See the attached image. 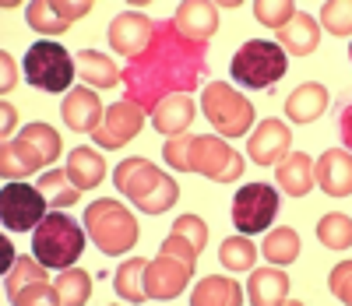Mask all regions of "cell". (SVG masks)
Instances as JSON below:
<instances>
[{
  "mask_svg": "<svg viewBox=\"0 0 352 306\" xmlns=\"http://www.w3.org/2000/svg\"><path fill=\"white\" fill-rule=\"evenodd\" d=\"M208 46H197L176 32L173 18L155 21L152 43L141 56H134L124 78L127 102L141 109H155L166 96H190L201 81V71L208 67Z\"/></svg>",
  "mask_w": 352,
  "mask_h": 306,
  "instance_id": "cell-1",
  "label": "cell"
},
{
  "mask_svg": "<svg viewBox=\"0 0 352 306\" xmlns=\"http://www.w3.org/2000/svg\"><path fill=\"white\" fill-rule=\"evenodd\" d=\"M113 183H116V190H124L134 201L138 211H148V215H162L180 197L176 179L155 169L148 159H124L113 173Z\"/></svg>",
  "mask_w": 352,
  "mask_h": 306,
  "instance_id": "cell-2",
  "label": "cell"
},
{
  "mask_svg": "<svg viewBox=\"0 0 352 306\" xmlns=\"http://www.w3.org/2000/svg\"><path fill=\"white\" fill-rule=\"evenodd\" d=\"M56 155H60V134L50 124L36 120V124L21 127V134L14 141L0 144V176H4V183L25 179L28 173L50 166Z\"/></svg>",
  "mask_w": 352,
  "mask_h": 306,
  "instance_id": "cell-3",
  "label": "cell"
},
{
  "mask_svg": "<svg viewBox=\"0 0 352 306\" xmlns=\"http://www.w3.org/2000/svg\"><path fill=\"white\" fill-rule=\"evenodd\" d=\"M85 229L106 257H120L138 243V219L113 197L92 201L85 208Z\"/></svg>",
  "mask_w": 352,
  "mask_h": 306,
  "instance_id": "cell-4",
  "label": "cell"
},
{
  "mask_svg": "<svg viewBox=\"0 0 352 306\" xmlns=\"http://www.w3.org/2000/svg\"><path fill=\"white\" fill-rule=\"evenodd\" d=\"M36 261L46 264V267H74V261L81 257L85 250V236L78 229L74 219H67L64 211H46V219L36 226Z\"/></svg>",
  "mask_w": 352,
  "mask_h": 306,
  "instance_id": "cell-5",
  "label": "cell"
},
{
  "mask_svg": "<svg viewBox=\"0 0 352 306\" xmlns=\"http://www.w3.org/2000/svg\"><path fill=\"white\" fill-rule=\"evenodd\" d=\"M184 173H201L215 183H232L243 176V155L229 148L222 138H194L187 134V155Z\"/></svg>",
  "mask_w": 352,
  "mask_h": 306,
  "instance_id": "cell-6",
  "label": "cell"
},
{
  "mask_svg": "<svg viewBox=\"0 0 352 306\" xmlns=\"http://www.w3.org/2000/svg\"><path fill=\"white\" fill-rule=\"evenodd\" d=\"M204 116L222 138H243L254 127V106L232 85L212 81L204 88Z\"/></svg>",
  "mask_w": 352,
  "mask_h": 306,
  "instance_id": "cell-7",
  "label": "cell"
},
{
  "mask_svg": "<svg viewBox=\"0 0 352 306\" xmlns=\"http://www.w3.org/2000/svg\"><path fill=\"white\" fill-rule=\"evenodd\" d=\"M229 71L243 88H272L285 74V53L275 43L250 39V43H243L236 53H232Z\"/></svg>",
  "mask_w": 352,
  "mask_h": 306,
  "instance_id": "cell-8",
  "label": "cell"
},
{
  "mask_svg": "<svg viewBox=\"0 0 352 306\" xmlns=\"http://www.w3.org/2000/svg\"><path fill=\"white\" fill-rule=\"evenodd\" d=\"M74 56L60 43H36L25 53V78L43 91H64L74 78Z\"/></svg>",
  "mask_w": 352,
  "mask_h": 306,
  "instance_id": "cell-9",
  "label": "cell"
},
{
  "mask_svg": "<svg viewBox=\"0 0 352 306\" xmlns=\"http://www.w3.org/2000/svg\"><path fill=\"white\" fill-rule=\"evenodd\" d=\"M278 215V190L268 183H247L232 197V226L243 236L264 232Z\"/></svg>",
  "mask_w": 352,
  "mask_h": 306,
  "instance_id": "cell-10",
  "label": "cell"
},
{
  "mask_svg": "<svg viewBox=\"0 0 352 306\" xmlns=\"http://www.w3.org/2000/svg\"><path fill=\"white\" fill-rule=\"evenodd\" d=\"M46 197L39 187H32V183H4V194H0V219H4V226L11 232H28L36 229L43 219H46Z\"/></svg>",
  "mask_w": 352,
  "mask_h": 306,
  "instance_id": "cell-11",
  "label": "cell"
},
{
  "mask_svg": "<svg viewBox=\"0 0 352 306\" xmlns=\"http://www.w3.org/2000/svg\"><path fill=\"white\" fill-rule=\"evenodd\" d=\"M144 127V109L134 106V102H116L102 113V124L92 131V141L106 151H116V148H124L131 138H138V131Z\"/></svg>",
  "mask_w": 352,
  "mask_h": 306,
  "instance_id": "cell-12",
  "label": "cell"
},
{
  "mask_svg": "<svg viewBox=\"0 0 352 306\" xmlns=\"http://www.w3.org/2000/svg\"><path fill=\"white\" fill-rule=\"evenodd\" d=\"M28 25L43 36H56V32H67V28L85 18L92 11V0H36V4L25 8Z\"/></svg>",
  "mask_w": 352,
  "mask_h": 306,
  "instance_id": "cell-13",
  "label": "cell"
},
{
  "mask_svg": "<svg viewBox=\"0 0 352 306\" xmlns=\"http://www.w3.org/2000/svg\"><path fill=\"white\" fill-rule=\"evenodd\" d=\"M190 271H194V264H187L180 257H169V254H159L148 267H144V296L148 299H176L187 289Z\"/></svg>",
  "mask_w": 352,
  "mask_h": 306,
  "instance_id": "cell-14",
  "label": "cell"
},
{
  "mask_svg": "<svg viewBox=\"0 0 352 306\" xmlns=\"http://www.w3.org/2000/svg\"><path fill=\"white\" fill-rule=\"evenodd\" d=\"M152 28H155V21H152L148 14H138V11L116 14L113 25H109V46L120 53V56L134 60V56H141L144 50H148Z\"/></svg>",
  "mask_w": 352,
  "mask_h": 306,
  "instance_id": "cell-15",
  "label": "cell"
},
{
  "mask_svg": "<svg viewBox=\"0 0 352 306\" xmlns=\"http://www.w3.org/2000/svg\"><path fill=\"white\" fill-rule=\"evenodd\" d=\"M289 144H292V131L282 120H261V127L247 138V155L257 166H275L289 155Z\"/></svg>",
  "mask_w": 352,
  "mask_h": 306,
  "instance_id": "cell-16",
  "label": "cell"
},
{
  "mask_svg": "<svg viewBox=\"0 0 352 306\" xmlns=\"http://www.w3.org/2000/svg\"><path fill=\"white\" fill-rule=\"evenodd\" d=\"M173 25H176V32H180L184 39H190L197 46H208V39L215 36V28H219V8L204 4V0H187V4L176 8Z\"/></svg>",
  "mask_w": 352,
  "mask_h": 306,
  "instance_id": "cell-17",
  "label": "cell"
},
{
  "mask_svg": "<svg viewBox=\"0 0 352 306\" xmlns=\"http://www.w3.org/2000/svg\"><path fill=\"white\" fill-rule=\"evenodd\" d=\"M102 99L96 96V88H71L67 99L60 106V116L64 124L78 134H92L99 124H102Z\"/></svg>",
  "mask_w": 352,
  "mask_h": 306,
  "instance_id": "cell-18",
  "label": "cell"
},
{
  "mask_svg": "<svg viewBox=\"0 0 352 306\" xmlns=\"http://www.w3.org/2000/svg\"><path fill=\"white\" fill-rule=\"evenodd\" d=\"M314 179L328 197H349L352 194V159H349V151H342V148L324 151L317 169H314Z\"/></svg>",
  "mask_w": 352,
  "mask_h": 306,
  "instance_id": "cell-19",
  "label": "cell"
},
{
  "mask_svg": "<svg viewBox=\"0 0 352 306\" xmlns=\"http://www.w3.org/2000/svg\"><path fill=\"white\" fill-rule=\"evenodd\" d=\"M275 46L289 56H310L320 46V28L310 14H292V21L275 32Z\"/></svg>",
  "mask_w": 352,
  "mask_h": 306,
  "instance_id": "cell-20",
  "label": "cell"
},
{
  "mask_svg": "<svg viewBox=\"0 0 352 306\" xmlns=\"http://www.w3.org/2000/svg\"><path fill=\"white\" fill-rule=\"evenodd\" d=\"M194 120V99L190 96H166L155 109H152V124L159 134L176 138V134H187Z\"/></svg>",
  "mask_w": 352,
  "mask_h": 306,
  "instance_id": "cell-21",
  "label": "cell"
},
{
  "mask_svg": "<svg viewBox=\"0 0 352 306\" xmlns=\"http://www.w3.org/2000/svg\"><path fill=\"white\" fill-rule=\"evenodd\" d=\"M275 183L289 194V197H303L314 187V159L296 151V155H285L282 162H275Z\"/></svg>",
  "mask_w": 352,
  "mask_h": 306,
  "instance_id": "cell-22",
  "label": "cell"
},
{
  "mask_svg": "<svg viewBox=\"0 0 352 306\" xmlns=\"http://www.w3.org/2000/svg\"><path fill=\"white\" fill-rule=\"evenodd\" d=\"M328 109V88L317 85V81H307L300 85L292 96L285 99V113L292 124H314V120Z\"/></svg>",
  "mask_w": 352,
  "mask_h": 306,
  "instance_id": "cell-23",
  "label": "cell"
},
{
  "mask_svg": "<svg viewBox=\"0 0 352 306\" xmlns=\"http://www.w3.org/2000/svg\"><path fill=\"white\" fill-rule=\"evenodd\" d=\"M67 176H71V183L78 190H92V187H99V183L106 179V159L99 155L96 148L81 144V148H74L67 155Z\"/></svg>",
  "mask_w": 352,
  "mask_h": 306,
  "instance_id": "cell-24",
  "label": "cell"
},
{
  "mask_svg": "<svg viewBox=\"0 0 352 306\" xmlns=\"http://www.w3.org/2000/svg\"><path fill=\"white\" fill-rule=\"evenodd\" d=\"M250 303L254 306H278L289 303V274L282 267H261L250 274Z\"/></svg>",
  "mask_w": 352,
  "mask_h": 306,
  "instance_id": "cell-25",
  "label": "cell"
},
{
  "mask_svg": "<svg viewBox=\"0 0 352 306\" xmlns=\"http://www.w3.org/2000/svg\"><path fill=\"white\" fill-rule=\"evenodd\" d=\"M74 71L88 81V88H113L116 81H120V67H116L109 56L96 53V50L74 53Z\"/></svg>",
  "mask_w": 352,
  "mask_h": 306,
  "instance_id": "cell-26",
  "label": "cell"
},
{
  "mask_svg": "<svg viewBox=\"0 0 352 306\" xmlns=\"http://www.w3.org/2000/svg\"><path fill=\"white\" fill-rule=\"evenodd\" d=\"M190 303H194V306H240V303H243V289L232 282V278L212 274V278L197 282Z\"/></svg>",
  "mask_w": 352,
  "mask_h": 306,
  "instance_id": "cell-27",
  "label": "cell"
},
{
  "mask_svg": "<svg viewBox=\"0 0 352 306\" xmlns=\"http://www.w3.org/2000/svg\"><path fill=\"white\" fill-rule=\"evenodd\" d=\"M36 187L43 190L46 204H50V208H56V211H64V208L78 204V197H81V190L74 187L71 176H67V169H50V173H43Z\"/></svg>",
  "mask_w": 352,
  "mask_h": 306,
  "instance_id": "cell-28",
  "label": "cell"
},
{
  "mask_svg": "<svg viewBox=\"0 0 352 306\" xmlns=\"http://www.w3.org/2000/svg\"><path fill=\"white\" fill-rule=\"evenodd\" d=\"M144 267H148V261L144 257H131L120 264V271L113 274V289L120 299L127 303H144L148 296H144Z\"/></svg>",
  "mask_w": 352,
  "mask_h": 306,
  "instance_id": "cell-29",
  "label": "cell"
},
{
  "mask_svg": "<svg viewBox=\"0 0 352 306\" xmlns=\"http://www.w3.org/2000/svg\"><path fill=\"white\" fill-rule=\"evenodd\" d=\"M261 254H264V261H272V264H292L300 257V232L296 229H289V226H282V229H275V232H268V239L261 243Z\"/></svg>",
  "mask_w": 352,
  "mask_h": 306,
  "instance_id": "cell-30",
  "label": "cell"
},
{
  "mask_svg": "<svg viewBox=\"0 0 352 306\" xmlns=\"http://www.w3.org/2000/svg\"><path fill=\"white\" fill-rule=\"evenodd\" d=\"M56 296H60V306H81L92 296V278L81 267H64L60 278H56Z\"/></svg>",
  "mask_w": 352,
  "mask_h": 306,
  "instance_id": "cell-31",
  "label": "cell"
},
{
  "mask_svg": "<svg viewBox=\"0 0 352 306\" xmlns=\"http://www.w3.org/2000/svg\"><path fill=\"white\" fill-rule=\"evenodd\" d=\"M317 239L324 243L328 250H349V243H352V222H349V215H342V211L324 215V219L317 222Z\"/></svg>",
  "mask_w": 352,
  "mask_h": 306,
  "instance_id": "cell-32",
  "label": "cell"
},
{
  "mask_svg": "<svg viewBox=\"0 0 352 306\" xmlns=\"http://www.w3.org/2000/svg\"><path fill=\"white\" fill-rule=\"evenodd\" d=\"M219 261H222V267H229V271H250L254 261H257V247H254L250 239H243V236H232V239L222 243Z\"/></svg>",
  "mask_w": 352,
  "mask_h": 306,
  "instance_id": "cell-33",
  "label": "cell"
},
{
  "mask_svg": "<svg viewBox=\"0 0 352 306\" xmlns=\"http://www.w3.org/2000/svg\"><path fill=\"white\" fill-rule=\"evenodd\" d=\"M36 282H50L46 278V264H36V257H18L11 274H8V299L18 296L28 285H36Z\"/></svg>",
  "mask_w": 352,
  "mask_h": 306,
  "instance_id": "cell-34",
  "label": "cell"
},
{
  "mask_svg": "<svg viewBox=\"0 0 352 306\" xmlns=\"http://www.w3.org/2000/svg\"><path fill=\"white\" fill-rule=\"evenodd\" d=\"M292 14H296V4H292V0H257L254 4V18L261 25L275 28V32L292 21Z\"/></svg>",
  "mask_w": 352,
  "mask_h": 306,
  "instance_id": "cell-35",
  "label": "cell"
},
{
  "mask_svg": "<svg viewBox=\"0 0 352 306\" xmlns=\"http://www.w3.org/2000/svg\"><path fill=\"white\" fill-rule=\"evenodd\" d=\"M320 25H324L331 36H349L352 32V18H349L345 0H328V4L320 8Z\"/></svg>",
  "mask_w": 352,
  "mask_h": 306,
  "instance_id": "cell-36",
  "label": "cell"
},
{
  "mask_svg": "<svg viewBox=\"0 0 352 306\" xmlns=\"http://www.w3.org/2000/svg\"><path fill=\"white\" fill-rule=\"evenodd\" d=\"M169 232H176V236H184L190 247L201 254L204 250V243H208V226H204L197 215H184V219H176V226L169 229Z\"/></svg>",
  "mask_w": 352,
  "mask_h": 306,
  "instance_id": "cell-37",
  "label": "cell"
},
{
  "mask_svg": "<svg viewBox=\"0 0 352 306\" xmlns=\"http://www.w3.org/2000/svg\"><path fill=\"white\" fill-rule=\"evenodd\" d=\"M11 303H14V306H36V303L60 306V296H56V285H50V282H36V285L21 289L18 296H11Z\"/></svg>",
  "mask_w": 352,
  "mask_h": 306,
  "instance_id": "cell-38",
  "label": "cell"
},
{
  "mask_svg": "<svg viewBox=\"0 0 352 306\" xmlns=\"http://www.w3.org/2000/svg\"><path fill=\"white\" fill-rule=\"evenodd\" d=\"M328 285H331V296L338 299V303H352V264L345 261V264H335L331 267V278H328Z\"/></svg>",
  "mask_w": 352,
  "mask_h": 306,
  "instance_id": "cell-39",
  "label": "cell"
},
{
  "mask_svg": "<svg viewBox=\"0 0 352 306\" xmlns=\"http://www.w3.org/2000/svg\"><path fill=\"white\" fill-rule=\"evenodd\" d=\"M159 254H169V257H180V261H187V264H197V250L190 247V243L184 239V236H176V232H169V239H162V250Z\"/></svg>",
  "mask_w": 352,
  "mask_h": 306,
  "instance_id": "cell-40",
  "label": "cell"
},
{
  "mask_svg": "<svg viewBox=\"0 0 352 306\" xmlns=\"http://www.w3.org/2000/svg\"><path fill=\"white\" fill-rule=\"evenodd\" d=\"M0 67H4V81H0V96L8 99V91H11V88L18 85V67H14V60L8 56V50L0 53Z\"/></svg>",
  "mask_w": 352,
  "mask_h": 306,
  "instance_id": "cell-41",
  "label": "cell"
},
{
  "mask_svg": "<svg viewBox=\"0 0 352 306\" xmlns=\"http://www.w3.org/2000/svg\"><path fill=\"white\" fill-rule=\"evenodd\" d=\"M0 124H4V127H0V131H4V141H11V134L18 131V109L4 99V106H0Z\"/></svg>",
  "mask_w": 352,
  "mask_h": 306,
  "instance_id": "cell-42",
  "label": "cell"
},
{
  "mask_svg": "<svg viewBox=\"0 0 352 306\" xmlns=\"http://www.w3.org/2000/svg\"><path fill=\"white\" fill-rule=\"evenodd\" d=\"M0 257H4V271L14 267V247H11V239H8V236L0 239Z\"/></svg>",
  "mask_w": 352,
  "mask_h": 306,
  "instance_id": "cell-43",
  "label": "cell"
}]
</instances>
